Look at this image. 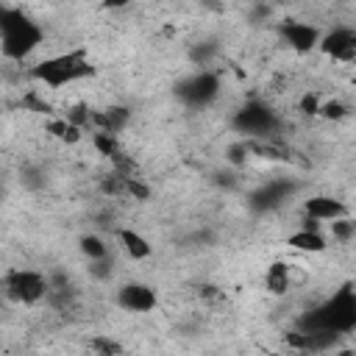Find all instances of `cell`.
Listing matches in <instances>:
<instances>
[{
    "mask_svg": "<svg viewBox=\"0 0 356 356\" xmlns=\"http://www.w3.org/2000/svg\"><path fill=\"white\" fill-rule=\"evenodd\" d=\"M300 331H325V334H353L356 331V286L342 284L331 298L317 303L298 320Z\"/></svg>",
    "mask_w": 356,
    "mask_h": 356,
    "instance_id": "1",
    "label": "cell"
},
{
    "mask_svg": "<svg viewBox=\"0 0 356 356\" xmlns=\"http://www.w3.org/2000/svg\"><path fill=\"white\" fill-rule=\"evenodd\" d=\"M42 42L44 31L33 17L14 6L0 8V50L6 61H25Z\"/></svg>",
    "mask_w": 356,
    "mask_h": 356,
    "instance_id": "2",
    "label": "cell"
},
{
    "mask_svg": "<svg viewBox=\"0 0 356 356\" xmlns=\"http://www.w3.org/2000/svg\"><path fill=\"white\" fill-rule=\"evenodd\" d=\"M89 75H95V67H92L86 47H72V50L47 56L28 70V78L47 86V89H64V86H72Z\"/></svg>",
    "mask_w": 356,
    "mask_h": 356,
    "instance_id": "3",
    "label": "cell"
},
{
    "mask_svg": "<svg viewBox=\"0 0 356 356\" xmlns=\"http://www.w3.org/2000/svg\"><path fill=\"white\" fill-rule=\"evenodd\" d=\"M47 292H50V278L39 270L11 267L3 273V295L11 303L36 306L39 300H47Z\"/></svg>",
    "mask_w": 356,
    "mask_h": 356,
    "instance_id": "4",
    "label": "cell"
},
{
    "mask_svg": "<svg viewBox=\"0 0 356 356\" xmlns=\"http://www.w3.org/2000/svg\"><path fill=\"white\" fill-rule=\"evenodd\" d=\"M231 125L245 139H275L281 131V117L261 100H248L242 108L234 111Z\"/></svg>",
    "mask_w": 356,
    "mask_h": 356,
    "instance_id": "5",
    "label": "cell"
},
{
    "mask_svg": "<svg viewBox=\"0 0 356 356\" xmlns=\"http://www.w3.org/2000/svg\"><path fill=\"white\" fill-rule=\"evenodd\" d=\"M220 89H222V83H220V75L217 72L197 70L189 78H184L175 92H178L181 103H186L189 108H206V106H211L220 97Z\"/></svg>",
    "mask_w": 356,
    "mask_h": 356,
    "instance_id": "6",
    "label": "cell"
},
{
    "mask_svg": "<svg viewBox=\"0 0 356 356\" xmlns=\"http://www.w3.org/2000/svg\"><path fill=\"white\" fill-rule=\"evenodd\" d=\"M317 50L323 56H328L331 61H342V64L356 61V28H350V25L331 28L328 33H323Z\"/></svg>",
    "mask_w": 356,
    "mask_h": 356,
    "instance_id": "7",
    "label": "cell"
},
{
    "mask_svg": "<svg viewBox=\"0 0 356 356\" xmlns=\"http://www.w3.org/2000/svg\"><path fill=\"white\" fill-rule=\"evenodd\" d=\"M117 306L125 312H134V314H145V312H153L159 306V295L150 284L128 281L117 289Z\"/></svg>",
    "mask_w": 356,
    "mask_h": 356,
    "instance_id": "8",
    "label": "cell"
},
{
    "mask_svg": "<svg viewBox=\"0 0 356 356\" xmlns=\"http://www.w3.org/2000/svg\"><path fill=\"white\" fill-rule=\"evenodd\" d=\"M278 33L284 36V42L295 53H312V50H317L320 47V39H323V33L314 25L300 22V19H284L278 25Z\"/></svg>",
    "mask_w": 356,
    "mask_h": 356,
    "instance_id": "9",
    "label": "cell"
},
{
    "mask_svg": "<svg viewBox=\"0 0 356 356\" xmlns=\"http://www.w3.org/2000/svg\"><path fill=\"white\" fill-rule=\"evenodd\" d=\"M350 214L348 203L334 197V195H312L303 200V217L306 220H314V222H331L337 217H345Z\"/></svg>",
    "mask_w": 356,
    "mask_h": 356,
    "instance_id": "10",
    "label": "cell"
},
{
    "mask_svg": "<svg viewBox=\"0 0 356 356\" xmlns=\"http://www.w3.org/2000/svg\"><path fill=\"white\" fill-rule=\"evenodd\" d=\"M295 192V186L289 181H270L264 186H259L250 195V206L256 211H275L278 206H284L289 200V195Z\"/></svg>",
    "mask_w": 356,
    "mask_h": 356,
    "instance_id": "11",
    "label": "cell"
},
{
    "mask_svg": "<svg viewBox=\"0 0 356 356\" xmlns=\"http://www.w3.org/2000/svg\"><path fill=\"white\" fill-rule=\"evenodd\" d=\"M128 120H131V111L125 108V106H108V108H95L92 111V128H89V134H95V131H108V134H117L120 136V131L128 125Z\"/></svg>",
    "mask_w": 356,
    "mask_h": 356,
    "instance_id": "12",
    "label": "cell"
},
{
    "mask_svg": "<svg viewBox=\"0 0 356 356\" xmlns=\"http://www.w3.org/2000/svg\"><path fill=\"white\" fill-rule=\"evenodd\" d=\"M286 245L295 248V250H303V253H323L328 248V239L320 228H306L300 225L295 234L286 236Z\"/></svg>",
    "mask_w": 356,
    "mask_h": 356,
    "instance_id": "13",
    "label": "cell"
},
{
    "mask_svg": "<svg viewBox=\"0 0 356 356\" xmlns=\"http://www.w3.org/2000/svg\"><path fill=\"white\" fill-rule=\"evenodd\" d=\"M117 239L122 245V250L134 259V261H142V259H150L153 256V245L134 228H117Z\"/></svg>",
    "mask_w": 356,
    "mask_h": 356,
    "instance_id": "14",
    "label": "cell"
},
{
    "mask_svg": "<svg viewBox=\"0 0 356 356\" xmlns=\"http://www.w3.org/2000/svg\"><path fill=\"white\" fill-rule=\"evenodd\" d=\"M264 286L270 295H286L292 289V267L286 261H273L264 273Z\"/></svg>",
    "mask_w": 356,
    "mask_h": 356,
    "instance_id": "15",
    "label": "cell"
},
{
    "mask_svg": "<svg viewBox=\"0 0 356 356\" xmlns=\"http://www.w3.org/2000/svg\"><path fill=\"white\" fill-rule=\"evenodd\" d=\"M44 131H47L50 136H56L58 142H64V145H78V142L83 139V128L75 125L72 120H67L64 114H61V117H50V120L44 122Z\"/></svg>",
    "mask_w": 356,
    "mask_h": 356,
    "instance_id": "16",
    "label": "cell"
},
{
    "mask_svg": "<svg viewBox=\"0 0 356 356\" xmlns=\"http://www.w3.org/2000/svg\"><path fill=\"white\" fill-rule=\"evenodd\" d=\"M81 253L89 261H100V259H108V245L97 234H86V236H81Z\"/></svg>",
    "mask_w": 356,
    "mask_h": 356,
    "instance_id": "17",
    "label": "cell"
},
{
    "mask_svg": "<svg viewBox=\"0 0 356 356\" xmlns=\"http://www.w3.org/2000/svg\"><path fill=\"white\" fill-rule=\"evenodd\" d=\"M328 231H331V236H334L337 242H348V239L356 236V220H353L350 214L337 217V220L328 222Z\"/></svg>",
    "mask_w": 356,
    "mask_h": 356,
    "instance_id": "18",
    "label": "cell"
},
{
    "mask_svg": "<svg viewBox=\"0 0 356 356\" xmlns=\"http://www.w3.org/2000/svg\"><path fill=\"white\" fill-rule=\"evenodd\" d=\"M19 106H22V108H28V111H36V114H50V117H53V106H50L44 97H39V92H36V89L25 92V95H22V100H19Z\"/></svg>",
    "mask_w": 356,
    "mask_h": 356,
    "instance_id": "19",
    "label": "cell"
},
{
    "mask_svg": "<svg viewBox=\"0 0 356 356\" xmlns=\"http://www.w3.org/2000/svg\"><path fill=\"white\" fill-rule=\"evenodd\" d=\"M89 350L103 353V356H111V353H122V345H120L117 339H111V337L97 334V337H92V339H89Z\"/></svg>",
    "mask_w": 356,
    "mask_h": 356,
    "instance_id": "20",
    "label": "cell"
},
{
    "mask_svg": "<svg viewBox=\"0 0 356 356\" xmlns=\"http://www.w3.org/2000/svg\"><path fill=\"white\" fill-rule=\"evenodd\" d=\"M320 117L323 120H345L348 117V106L342 100H325L320 106Z\"/></svg>",
    "mask_w": 356,
    "mask_h": 356,
    "instance_id": "21",
    "label": "cell"
},
{
    "mask_svg": "<svg viewBox=\"0 0 356 356\" xmlns=\"http://www.w3.org/2000/svg\"><path fill=\"white\" fill-rule=\"evenodd\" d=\"M320 106H323V100H320L317 92H306V95L300 97V103H298V108H300L306 117H320Z\"/></svg>",
    "mask_w": 356,
    "mask_h": 356,
    "instance_id": "22",
    "label": "cell"
},
{
    "mask_svg": "<svg viewBox=\"0 0 356 356\" xmlns=\"http://www.w3.org/2000/svg\"><path fill=\"white\" fill-rule=\"evenodd\" d=\"M131 0H103V6L106 8H122V6H128Z\"/></svg>",
    "mask_w": 356,
    "mask_h": 356,
    "instance_id": "23",
    "label": "cell"
}]
</instances>
